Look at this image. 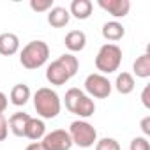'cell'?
<instances>
[{
  "mask_svg": "<svg viewBox=\"0 0 150 150\" xmlns=\"http://www.w3.org/2000/svg\"><path fill=\"white\" fill-rule=\"evenodd\" d=\"M48 58H50V46L44 41H30L20 51V64L28 71L42 67L48 62Z\"/></svg>",
  "mask_w": 150,
  "mask_h": 150,
  "instance_id": "obj_3",
  "label": "cell"
},
{
  "mask_svg": "<svg viewBox=\"0 0 150 150\" xmlns=\"http://www.w3.org/2000/svg\"><path fill=\"white\" fill-rule=\"evenodd\" d=\"M141 103H143V106L146 108V110H150V87L146 85L145 88H143V92H141Z\"/></svg>",
  "mask_w": 150,
  "mask_h": 150,
  "instance_id": "obj_24",
  "label": "cell"
},
{
  "mask_svg": "<svg viewBox=\"0 0 150 150\" xmlns=\"http://www.w3.org/2000/svg\"><path fill=\"white\" fill-rule=\"evenodd\" d=\"M67 132L72 139V145H78L80 148H90L97 141V131L87 120H74Z\"/></svg>",
  "mask_w": 150,
  "mask_h": 150,
  "instance_id": "obj_6",
  "label": "cell"
},
{
  "mask_svg": "<svg viewBox=\"0 0 150 150\" xmlns=\"http://www.w3.org/2000/svg\"><path fill=\"white\" fill-rule=\"evenodd\" d=\"M141 131H143V134H145V138L146 136H150V115L148 117H145L143 120H141Z\"/></svg>",
  "mask_w": 150,
  "mask_h": 150,
  "instance_id": "obj_25",
  "label": "cell"
},
{
  "mask_svg": "<svg viewBox=\"0 0 150 150\" xmlns=\"http://www.w3.org/2000/svg\"><path fill=\"white\" fill-rule=\"evenodd\" d=\"M30 9L34 13H48L53 9V0H30Z\"/></svg>",
  "mask_w": 150,
  "mask_h": 150,
  "instance_id": "obj_21",
  "label": "cell"
},
{
  "mask_svg": "<svg viewBox=\"0 0 150 150\" xmlns=\"http://www.w3.org/2000/svg\"><path fill=\"white\" fill-rule=\"evenodd\" d=\"M132 72L136 74V78H148L150 76V51L139 55L134 64H132Z\"/></svg>",
  "mask_w": 150,
  "mask_h": 150,
  "instance_id": "obj_19",
  "label": "cell"
},
{
  "mask_svg": "<svg viewBox=\"0 0 150 150\" xmlns=\"http://www.w3.org/2000/svg\"><path fill=\"white\" fill-rule=\"evenodd\" d=\"M46 134V125L42 122V118H34L30 117L28 124H27V129H25V138L32 139V141H39L42 139Z\"/></svg>",
  "mask_w": 150,
  "mask_h": 150,
  "instance_id": "obj_15",
  "label": "cell"
},
{
  "mask_svg": "<svg viewBox=\"0 0 150 150\" xmlns=\"http://www.w3.org/2000/svg\"><path fill=\"white\" fill-rule=\"evenodd\" d=\"M120 64H122L120 46L106 42L99 48V51L96 55V67H97V71H101V74H111V72L118 71Z\"/></svg>",
  "mask_w": 150,
  "mask_h": 150,
  "instance_id": "obj_5",
  "label": "cell"
},
{
  "mask_svg": "<svg viewBox=\"0 0 150 150\" xmlns=\"http://www.w3.org/2000/svg\"><path fill=\"white\" fill-rule=\"evenodd\" d=\"M80 69V62L72 53H64L46 67V80L51 85H65Z\"/></svg>",
  "mask_w": 150,
  "mask_h": 150,
  "instance_id": "obj_1",
  "label": "cell"
},
{
  "mask_svg": "<svg viewBox=\"0 0 150 150\" xmlns=\"http://www.w3.org/2000/svg\"><path fill=\"white\" fill-rule=\"evenodd\" d=\"M85 94L88 97H96V99H106L111 94V83L110 80L101 72H92L85 78Z\"/></svg>",
  "mask_w": 150,
  "mask_h": 150,
  "instance_id": "obj_7",
  "label": "cell"
},
{
  "mask_svg": "<svg viewBox=\"0 0 150 150\" xmlns=\"http://www.w3.org/2000/svg\"><path fill=\"white\" fill-rule=\"evenodd\" d=\"M20 51V37L13 32L0 34V55L13 57Z\"/></svg>",
  "mask_w": 150,
  "mask_h": 150,
  "instance_id": "obj_10",
  "label": "cell"
},
{
  "mask_svg": "<svg viewBox=\"0 0 150 150\" xmlns=\"http://www.w3.org/2000/svg\"><path fill=\"white\" fill-rule=\"evenodd\" d=\"M41 145L44 146V150H71L72 139L65 129H55L44 134V138L41 139Z\"/></svg>",
  "mask_w": 150,
  "mask_h": 150,
  "instance_id": "obj_8",
  "label": "cell"
},
{
  "mask_svg": "<svg viewBox=\"0 0 150 150\" xmlns=\"http://www.w3.org/2000/svg\"><path fill=\"white\" fill-rule=\"evenodd\" d=\"M94 4L90 0H72L71 7H69V14L74 16L76 20H88L92 14Z\"/></svg>",
  "mask_w": 150,
  "mask_h": 150,
  "instance_id": "obj_14",
  "label": "cell"
},
{
  "mask_svg": "<svg viewBox=\"0 0 150 150\" xmlns=\"http://www.w3.org/2000/svg\"><path fill=\"white\" fill-rule=\"evenodd\" d=\"M30 120V115L28 113H23V111H16L14 115H11L7 125L11 129V132L18 138H23L25 136V129H27V124Z\"/></svg>",
  "mask_w": 150,
  "mask_h": 150,
  "instance_id": "obj_13",
  "label": "cell"
},
{
  "mask_svg": "<svg viewBox=\"0 0 150 150\" xmlns=\"http://www.w3.org/2000/svg\"><path fill=\"white\" fill-rule=\"evenodd\" d=\"M97 6L113 18H125L131 11L129 0H97Z\"/></svg>",
  "mask_w": 150,
  "mask_h": 150,
  "instance_id": "obj_9",
  "label": "cell"
},
{
  "mask_svg": "<svg viewBox=\"0 0 150 150\" xmlns=\"http://www.w3.org/2000/svg\"><path fill=\"white\" fill-rule=\"evenodd\" d=\"M25 150H44V146L41 145V141H32Z\"/></svg>",
  "mask_w": 150,
  "mask_h": 150,
  "instance_id": "obj_27",
  "label": "cell"
},
{
  "mask_svg": "<svg viewBox=\"0 0 150 150\" xmlns=\"http://www.w3.org/2000/svg\"><path fill=\"white\" fill-rule=\"evenodd\" d=\"M34 108L41 118L51 120V118L58 117V113L62 110V103H60L58 94L53 88L42 87V88H37V92L34 94Z\"/></svg>",
  "mask_w": 150,
  "mask_h": 150,
  "instance_id": "obj_2",
  "label": "cell"
},
{
  "mask_svg": "<svg viewBox=\"0 0 150 150\" xmlns=\"http://www.w3.org/2000/svg\"><path fill=\"white\" fill-rule=\"evenodd\" d=\"M129 150H150V143L145 136H136L131 139Z\"/></svg>",
  "mask_w": 150,
  "mask_h": 150,
  "instance_id": "obj_22",
  "label": "cell"
},
{
  "mask_svg": "<svg viewBox=\"0 0 150 150\" xmlns=\"http://www.w3.org/2000/svg\"><path fill=\"white\" fill-rule=\"evenodd\" d=\"M96 150H120V143L115 138H103L96 141Z\"/></svg>",
  "mask_w": 150,
  "mask_h": 150,
  "instance_id": "obj_20",
  "label": "cell"
},
{
  "mask_svg": "<svg viewBox=\"0 0 150 150\" xmlns=\"http://www.w3.org/2000/svg\"><path fill=\"white\" fill-rule=\"evenodd\" d=\"M64 44H65V48H67L71 53L81 51V50H85V46H87V35H85V32H81V30H71V32L65 35Z\"/></svg>",
  "mask_w": 150,
  "mask_h": 150,
  "instance_id": "obj_12",
  "label": "cell"
},
{
  "mask_svg": "<svg viewBox=\"0 0 150 150\" xmlns=\"http://www.w3.org/2000/svg\"><path fill=\"white\" fill-rule=\"evenodd\" d=\"M134 87H136V81H134V76L131 72H120L117 76V80H115V88L122 96L131 94L134 90Z\"/></svg>",
  "mask_w": 150,
  "mask_h": 150,
  "instance_id": "obj_18",
  "label": "cell"
},
{
  "mask_svg": "<svg viewBox=\"0 0 150 150\" xmlns=\"http://www.w3.org/2000/svg\"><path fill=\"white\" fill-rule=\"evenodd\" d=\"M30 96H32L30 87L25 85V83H18V85L13 87V90H11V94H9V99H11V103H13L14 106H25V104L28 103Z\"/></svg>",
  "mask_w": 150,
  "mask_h": 150,
  "instance_id": "obj_16",
  "label": "cell"
},
{
  "mask_svg": "<svg viewBox=\"0 0 150 150\" xmlns=\"http://www.w3.org/2000/svg\"><path fill=\"white\" fill-rule=\"evenodd\" d=\"M7 104H9V99L4 92H0V115H4V111L7 110Z\"/></svg>",
  "mask_w": 150,
  "mask_h": 150,
  "instance_id": "obj_26",
  "label": "cell"
},
{
  "mask_svg": "<svg viewBox=\"0 0 150 150\" xmlns=\"http://www.w3.org/2000/svg\"><path fill=\"white\" fill-rule=\"evenodd\" d=\"M101 34L106 41H110L111 44H115L117 41H120L124 35H125V28L122 23H118L117 20H111V21H106L101 28Z\"/></svg>",
  "mask_w": 150,
  "mask_h": 150,
  "instance_id": "obj_11",
  "label": "cell"
},
{
  "mask_svg": "<svg viewBox=\"0 0 150 150\" xmlns=\"http://www.w3.org/2000/svg\"><path fill=\"white\" fill-rule=\"evenodd\" d=\"M64 103H65V108L71 113L78 115L80 118H88L96 113V104H94L92 97H88L80 88H69L65 92Z\"/></svg>",
  "mask_w": 150,
  "mask_h": 150,
  "instance_id": "obj_4",
  "label": "cell"
},
{
  "mask_svg": "<svg viewBox=\"0 0 150 150\" xmlns=\"http://www.w3.org/2000/svg\"><path fill=\"white\" fill-rule=\"evenodd\" d=\"M71 14L65 7H53L51 11H48V23L55 28H62L69 23Z\"/></svg>",
  "mask_w": 150,
  "mask_h": 150,
  "instance_id": "obj_17",
  "label": "cell"
},
{
  "mask_svg": "<svg viewBox=\"0 0 150 150\" xmlns=\"http://www.w3.org/2000/svg\"><path fill=\"white\" fill-rule=\"evenodd\" d=\"M9 134V125H7V120L4 115H0V141H4Z\"/></svg>",
  "mask_w": 150,
  "mask_h": 150,
  "instance_id": "obj_23",
  "label": "cell"
}]
</instances>
